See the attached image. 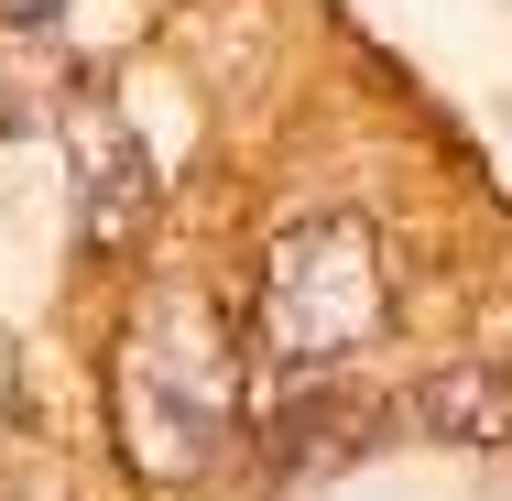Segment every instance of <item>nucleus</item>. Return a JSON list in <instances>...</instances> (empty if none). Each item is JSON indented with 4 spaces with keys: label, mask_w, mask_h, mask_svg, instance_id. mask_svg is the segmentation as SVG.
I'll list each match as a JSON object with an SVG mask.
<instances>
[{
    "label": "nucleus",
    "mask_w": 512,
    "mask_h": 501,
    "mask_svg": "<svg viewBox=\"0 0 512 501\" xmlns=\"http://www.w3.org/2000/svg\"><path fill=\"white\" fill-rule=\"evenodd\" d=\"M382 305H393V273H382L371 218L316 207V218H295V229L273 240V262H262V327H273L284 360H316V371L349 360L360 338H382Z\"/></svg>",
    "instance_id": "nucleus-2"
},
{
    "label": "nucleus",
    "mask_w": 512,
    "mask_h": 501,
    "mask_svg": "<svg viewBox=\"0 0 512 501\" xmlns=\"http://www.w3.org/2000/svg\"><path fill=\"white\" fill-rule=\"evenodd\" d=\"M414 425L447 436V447H512V371H491V360L425 371L414 382Z\"/></svg>",
    "instance_id": "nucleus-5"
},
{
    "label": "nucleus",
    "mask_w": 512,
    "mask_h": 501,
    "mask_svg": "<svg viewBox=\"0 0 512 501\" xmlns=\"http://www.w3.org/2000/svg\"><path fill=\"white\" fill-rule=\"evenodd\" d=\"M109 403H120V458L142 480H197L240 425V349L229 316L186 284L131 305V338L109 360Z\"/></svg>",
    "instance_id": "nucleus-1"
},
{
    "label": "nucleus",
    "mask_w": 512,
    "mask_h": 501,
    "mask_svg": "<svg viewBox=\"0 0 512 501\" xmlns=\"http://www.w3.org/2000/svg\"><path fill=\"white\" fill-rule=\"evenodd\" d=\"M66 88H77L66 22L55 11H0V131L11 142H44L66 120Z\"/></svg>",
    "instance_id": "nucleus-3"
},
{
    "label": "nucleus",
    "mask_w": 512,
    "mask_h": 501,
    "mask_svg": "<svg viewBox=\"0 0 512 501\" xmlns=\"http://www.w3.org/2000/svg\"><path fill=\"white\" fill-rule=\"evenodd\" d=\"M153 207H164L153 153H142L131 131H99V142L77 153V229H88V251H131V240L153 229Z\"/></svg>",
    "instance_id": "nucleus-4"
}]
</instances>
